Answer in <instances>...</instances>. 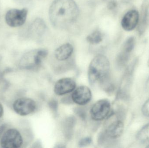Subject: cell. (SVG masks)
I'll list each match as a JSON object with an SVG mask.
<instances>
[{
  "label": "cell",
  "mask_w": 149,
  "mask_h": 148,
  "mask_svg": "<svg viewBox=\"0 0 149 148\" xmlns=\"http://www.w3.org/2000/svg\"><path fill=\"white\" fill-rule=\"evenodd\" d=\"M79 12L74 0H55L50 7V20L56 28L66 29L77 21Z\"/></svg>",
  "instance_id": "obj_1"
},
{
  "label": "cell",
  "mask_w": 149,
  "mask_h": 148,
  "mask_svg": "<svg viewBox=\"0 0 149 148\" xmlns=\"http://www.w3.org/2000/svg\"><path fill=\"white\" fill-rule=\"evenodd\" d=\"M110 63L105 56L99 54L92 60L88 70V78L89 83L93 85L100 82L109 75Z\"/></svg>",
  "instance_id": "obj_2"
},
{
  "label": "cell",
  "mask_w": 149,
  "mask_h": 148,
  "mask_svg": "<svg viewBox=\"0 0 149 148\" xmlns=\"http://www.w3.org/2000/svg\"><path fill=\"white\" fill-rule=\"evenodd\" d=\"M48 54V50L44 49L29 51L24 55L21 59L20 64L25 69L36 70L40 67L43 61Z\"/></svg>",
  "instance_id": "obj_3"
},
{
  "label": "cell",
  "mask_w": 149,
  "mask_h": 148,
  "mask_svg": "<svg viewBox=\"0 0 149 148\" xmlns=\"http://www.w3.org/2000/svg\"><path fill=\"white\" fill-rule=\"evenodd\" d=\"M90 113L92 119L96 121H100L108 118L112 114L110 102L107 99L97 101L92 106Z\"/></svg>",
  "instance_id": "obj_4"
},
{
  "label": "cell",
  "mask_w": 149,
  "mask_h": 148,
  "mask_svg": "<svg viewBox=\"0 0 149 148\" xmlns=\"http://www.w3.org/2000/svg\"><path fill=\"white\" fill-rule=\"evenodd\" d=\"M22 144V135L18 130L14 129L6 131L1 140V147L4 148H18Z\"/></svg>",
  "instance_id": "obj_5"
},
{
  "label": "cell",
  "mask_w": 149,
  "mask_h": 148,
  "mask_svg": "<svg viewBox=\"0 0 149 148\" xmlns=\"http://www.w3.org/2000/svg\"><path fill=\"white\" fill-rule=\"evenodd\" d=\"M28 10L26 8L10 10L5 15V21L10 27H20L24 24L27 19Z\"/></svg>",
  "instance_id": "obj_6"
},
{
  "label": "cell",
  "mask_w": 149,
  "mask_h": 148,
  "mask_svg": "<svg viewBox=\"0 0 149 148\" xmlns=\"http://www.w3.org/2000/svg\"><path fill=\"white\" fill-rule=\"evenodd\" d=\"M13 109L19 115L26 116L34 112L36 108L35 101L27 98H21L15 101Z\"/></svg>",
  "instance_id": "obj_7"
},
{
  "label": "cell",
  "mask_w": 149,
  "mask_h": 148,
  "mask_svg": "<svg viewBox=\"0 0 149 148\" xmlns=\"http://www.w3.org/2000/svg\"><path fill=\"white\" fill-rule=\"evenodd\" d=\"M92 98L91 90L86 86H81L75 89L71 95L73 102L81 106L88 104L91 101Z\"/></svg>",
  "instance_id": "obj_8"
},
{
  "label": "cell",
  "mask_w": 149,
  "mask_h": 148,
  "mask_svg": "<svg viewBox=\"0 0 149 148\" xmlns=\"http://www.w3.org/2000/svg\"><path fill=\"white\" fill-rule=\"evenodd\" d=\"M76 84L73 79L69 77L58 80L55 83L54 90L58 96H63L73 92L76 88Z\"/></svg>",
  "instance_id": "obj_9"
},
{
  "label": "cell",
  "mask_w": 149,
  "mask_h": 148,
  "mask_svg": "<svg viewBox=\"0 0 149 148\" xmlns=\"http://www.w3.org/2000/svg\"><path fill=\"white\" fill-rule=\"evenodd\" d=\"M139 16V12L136 10L127 11L122 19L121 24L123 28L128 31L134 30L138 25Z\"/></svg>",
  "instance_id": "obj_10"
},
{
  "label": "cell",
  "mask_w": 149,
  "mask_h": 148,
  "mask_svg": "<svg viewBox=\"0 0 149 148\" xmlns=\"http://www.w3.org/2000/svg\"><path fill=\"white\" fill-rule=\"evenodd\" d=\"M47 30V26L43 20L37 18L31 23L29 29V36L32 39L40 41Z\"/></svg>",
  "instance_id": "obj_11"
},
{
  "label": "cell",
  "mask_w": 149,
  "mask_h": 148,
  "mask_svg": "<svg viewBox=\"0 0 149 148\" xmlns=\"http://www.w3.org/2000/svg\"><path fill=\"white\" fill-rule=\"evenodd\" d=\"M124 128L123 122L118 119L109 123L104 133L107 137L114 140L120 137L124 131Z\"/></svg>",
  "instance_id": "obj_12"
},
{
  "label": "cell",
  "mask_w": 149,
  "mask_h": 148,
  "mask_svg": "<svg viewBox=\"0 0 149 148\" xmlns=\"http://www.w3.org/2000/svg\"><path fill=\"white\" fill-rule=\"evenodd\" d=\"M149 23V5L144 3L142 8L141 15L139 16L137 30L139 34L141 35L145 32Z\"/></svg>",
  "instance_id": "obj_13"
},
{
  "label": "cell",
  "mask_w": 149,
  "mask_h": 148,
  "mask_svg": "<svg viewBox=\"0 0 149 148\" xmlns=\"http://www.w3.org/2000/svg\"><path fill=\"white\" fill-rule=\"evenodd\" d=\"M73 47L70 43H66L56 49L55 56L57 60L61 61L68 60L73 52Z\"/></svg>",
  "instance_id": "obj_14"
},
{
  "label": "cell",
  "mask_w": 149,
  "mask_h": 148,
  "mask_svg": "<svg viewBox=\"0 0 149 148\" xmlns=\"http://www.w3.org/2000/svg\"><path fill=\"white\" fill-rule=\"evenodd\" d=\"M76 123V119L74 116L67 118L63 124V134L65 138L70 139L73 134V130Z\"/></svg>",
  "instance_id": "obj_15"
},
{
  "label": "cell",
  "mask_w": 149,
  "mask_h": 148,
  "mask_svg": "<svg viewBox=\"0 0 149 148\" xmlns=\"http://www.w3.org/2000/svg\"><path fill=\"white\" fill-rule=\"evenodd\" d=\"M103 35L101 31L97 30L88 35L86 37V41L90 44L95 45L101 42L103 40Z\"/></svg>",
  "instance_id": "obj_16"
},
{
  "label": "cell",
  "mask_w": 149,
  "mask_h": 148,
  "mask_svg": "<svg viewBox=\"0 0 149 148\" xmlns=\"http://www.w3.org/2000/svg\"><path fill=\"white\" fill-rule=\"evenodd\" d=\"M136 139L141 143H149V123L139 130L136 135Z\"/></svg>",
  "instance_id": "obj_17"
},
{
  "label": "cell",
  "mask_w": 149,
  "mask_h": 148,
  "mask_svg": "<svg viewBox=\"0 0 149 148\" xmlns=\"http://www.w3.org/2000/svg\"><path fill=\"white\" fill-rule=\"evenodd\" d=\"M92 142V138L90 137H84L79 141V146L80 147H84L90 145Z\"/></svg>",
  "instance_id": "obj_18"
},
{
  "label": "cell",
  "mask_w": 149,
  "mask_h": 148,
  "mask_svg": "<svg viewBox=\"0 0 149 148\" xmlns=\"http://www.w3.org/2000/svg\"><path fill=\"white\" fill-rule=\"evenodd\" d=\"M142 112L143 115L149 118V98L143 105Z\"/></svg>",
  "instance_id": "obj_19"
},
{
  "label": "cell",
  "mask_w": 149,
  "mask_h": 148,
  "mask_svg": "<svg viewBox=\"0 0 149 148\" xmlns=\"http://www.w3.org/2000/svg\"><path fill=\"white\" fill-rule=\"evenodd\" d=\"M49 106L52 110L55 113H56L58 110V103L56 100L53 99L50 101L49 103Z\"/></svg>",
  "instance_id": "obj_20"
},
{
  "label": "cell",
  "mask_w": 149,
  "mask_h": 148,
  "mask_svg": "<svg viewBox=\"0 0 149 148\" xmlns=\"http://www.w3.org/2000/svg\"><path fill=\"white\" fill-rule=\"evenodd\" d=\"M117 3L116 0H109L107 4V8L110 10H114L117 7Z\"/></svg>",
  "instance_id": "obj_21"
},
{
  "label": "cell",
  "mask_w": 149,
  "mask_h": 148,
  "mask_svg": "<svg viewBox=\"0 0 149 148\" xmlns=\"http://www.w3.org/2000/svg\"><path fill=\"white\" fill-rule=\"evenodd\" d=\"M76 114L79 115L82 119H85L86 117V113L82 110L81 109L78 108L75 110Z\"/></svg>",
  "instance_id": "obj_22"
},
{
  "label": "cell",
  "mask_w": 149,
  "mask_h": 148,
  "mask_svg": "<svg viewBox=\"0 0 149 148\" xmlns=\"http://www.w3.org/2000/svg\"><path fill=\"white\" fill-rule=\"evenodd\" d=\"M17 3L20 5H27L31 3L32 0H15Z\"/></svg>",
  "instance_id": "obj_23"
},
{
  "label": "cell",
  "mask_w": 149,
  "mask_h": 148,
  "mask_svg": "<svg viewBox=\"0 0 149 148\" xmlns=\"http://www.w3.org/2000/svg\"><path fill=\"white\" fill-rule=\"evenodd\" d=\"M5 129V124L3 122L0 121V136L2 134Z\"/></svg>",
  "instance_id": "obj_24"
},
{
  "label": "cell",
  "mask_w": 149,
  "mask_h": 148,
  "mask_svg": "<svg viewBox=\"0 0 149 148\" xmlns=\"http://www.w3.org/2000/svg\"><path fill=\"white\" fill-rule=\"evenodd\" d=\"M3 109L2 105L0 103V118L2 116L3 114Z\"/></svg>",
  "instance_id": "obj_25"
},
{
  "label": "cell",
  "mask_w": 149,
  "mask_h": 148,
  "mask_svg": "<svg viewBox=\"0 0 149 148\" xmlns=\"http://www.w3.org/2000/svg\"><path fill=\"white\" fill-rule=\"evenodd\" d=\"M146 88L147 89L149 90V77L148 78V80H147V82H146Z\"/></svg>",
  "instance_id": "obj_26"
},
{
  "label": "cell",
  "mask_w": 149,
  "mask_h": 148,
  "mask_svg": "<svg viewBox=\"0 0 149 148\" xmlns=\"http://www.w3.org/2000/svg\"><path fill=\"white\" fill-rule=\"evenodd\" d=\"M148 67H149V60H148Z\"/></svg>",
  "instance_id": "obj_27"
},
{
  "label": "cell",
  "mask_w": 149,
  "mask_h": 148,
  "mask_svg": "<svg viewBox=\"0 0 149 148\" xmlns=\"http://www.w3.org/2000/svg\"><path fill=\"white\" fill-rule=\"evenodd\" d=\"M147 147L149 148V144L148 146V147Z\"/></svg>",
  "instance_id": "obj_28"
}]
</instances>
